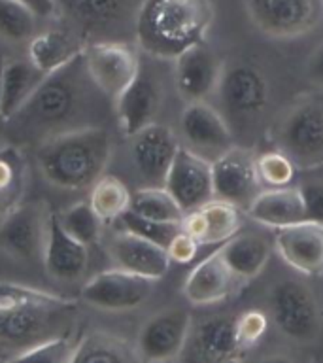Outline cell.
<instances>
[{
    "label": "cell",
    "instance_id": "obj_1",
    "mask_svg": "<svg viewBox=\"0 0 323 363\" xmlns=\"http://www.w3.org/2000/svg\"><path fill=\"white\" fill-rule=\"evenodd\" d=\"M96 85L85 68L84 51L76 59L51 74H45L27 104L11 118V130L19 136L47 140L67 130L96 125L89 121Z\"/></svg>",
    "mask_w": 323,
    "mask_h": 363
},
{
    "label": "cell",
    "instance_id": "obj_2",
    "mask_svg": "<svg viewBox=\"0 0 323 363\" xmlns=\"http://www.w3.org/2000/svg\"><path fill=\"white\" fill-rule=\"evenodd\" d=\"M76 303L44 289L0 282V357L59 337L70 325ZM8 357V359H10Z\"/></svg>",
    "mask_w": 323,
    "mask_h": 363
},
{
    "label": "cell",
    "instance_id": "obj_3",
    "mask_svg": "<svg viewBox=\"0 0 323 363\" xmlns=\"http://www.w3.org/2000/svg\"><path fill=\"white\" fill-rule=\"evenodd\" d=\"M214 21L210 0H144L136 19L138 50L159 61H174L191 45L204 42Z\"/></svg>",
    "mask_w": 323,
    "mask_h": 363
},
{
    "label": "cell",
    "instance_id": "obj_4",
    "mask_svg": "<svg viewBox=\"0 0 323 363\" xmlns=\"http://www.w3.org/2000/svg\"><path fill=\"white\" fill-rule=\"evenodd\" d=\"M112 159V136L102 125H87L44 140L38 147V164L50 184L61 189H89L106 174Z\"/></svg>",
    "mask_w": 323,
    "mask_h": 363
},
{
    "label": "cell",
    "instance_id": "obj_5",
    "mask_svg": "<svg viewBox=\"0 0 323 363\" xmlns=\"http://www.w3.org/2000/svg\"><path fill=\"white\" fill-rule=\"evenodd\" d=\"M215 108L237 140L254 138L271 110V84L266 74L249 61L225 62L215 91Z\"/></svg>",
    "mask_w": 323,
    "mask_h": 363
},
{
    "label": "cell",
    "instance_id": "obj_6",
    "mask_svg": "<svg viewBox=\"0 0 323 363\" xmlns=\"http://www.w3.org/2000/svg\"><path fill=\"white\" fill-rule=\"evenodd\" d=\"M274 147L282 150L299 170L323 167V89L291 102L274 127Z\"/></svg>",
    "mask_w": 323,
    "mask_h": 363
},
{
    "label": "cell",
    "instance_id": "obj_7",
    "mask_svg": "<svg viewBox=\"0 0 323 363\" xmlns=\"http://www.w3.org/2000/svg\"><path fill=\"white\" fill-rule=\"evenodd\" d=\"M142 2L144 0H57V10L85 45L93 42H130L135 40Z\"/></svg>",
    "mask_w": 323,
    "mask_h": 363
},
{
    "label": "cell",
    "instance_id": "obj_8",
    "mask_svg": "<svg viewBox=\"0 0 323 363\" xmlns=\"http://www.w3.org/2000/svg\"><path fill=\"white\" fill-rule=\"evenodd\" d=\"M268 311L278 331L295 342H312L322 329L316 295L299 278H283L272 286Z\"/></svg>",
    "mask_w": 323,
    "mask_h": 363
},
{
    "label": "cell",
    "instance_id": "obj_9",
    "mask_svg": "<svg viewBox=\"0 0 323 363\" xmlns=\"http://www.w3.org/2000/svg\"><path fill=\"white\" fill-rule=\"evenodd\" d=\"M246 10L251 23L268 38L291 40L319 25L323 0H246Z\"/></svg>",
    "mask_w": 323,
    "mask_h": 363
},
{
    "label": "cell",
    "instance_id": "obj_10",
    "mask_svg": "<svg viewBox=\"0 0 323 363\" xmlns=\"http://www.w3.org/2000/svg\"><path fill=\"white\" fill-rule=\"evenodd\" d=\"M181 146L198 157L214 163L221 155L237 146L231 127L208 101L189 102L180 113Z\"/></svg>",
    "mask_w": 323,
    "mask_h": 363
},
{
    "label": "cell",
    "instance_id": "obj_11",
    "mask_svg": "<svg viewBox=\"0 0 323 363\" xmlns=\"http://www.w3.org/2000/svg\"><path fill=\"white\" fill-rule=\"evenodd\" d=\"M85 68L96 89L115 101L140 68V50L132 42H93L84 48Z\"/></svg>",
    "mask_w": 323,
    "mask_h": 363
},
{
    "label": "cell",
    "instance_id": "obj_12",
    "mask_svg": "<svg viewBox=\"0 0 323 363\" xmlns=\"http://www.w3.org/2000/svg\"><path fill=\"white\" fill-rule=\"evenodd\" d=\"M163 104L164 84L161 79V74L153 67L140 61L136 78L113 101L121 133L129 138L147 125L157 123Z\"/></svg>",
    "mask_w": 323,
    "mask_h": 363
},
{
    "label": "cell",
    "instance_id": "obj_13",
    "mask_svg": "<svg viewBox=\"0 0 323 363\" xmlns=\"http://www.w3.org/2000/svg\"><path fill=\"white\" fill-rule=\"evenodd\" d=\"M191 333V312L186 306L159 311L138 331L136 350L144 363H169L180 356Z\"/></svg>",
    "mask_w": 323,
    "mask_h": 363
},
{
    "label": "cell",
    "instance_id": "obj_14",
    "mask_svg": "<svg viewBox=\"0 0 323 363\" xmlns=\"http://www.w3.org/2000/svg\"><path fill=\"white\" fill-rule=\"evenodd\" d=\"M249 147L237 146L212 163L214 197L238 210L249 208L255 197L263 191V182L257 172V161Z\"/></svg>",
    "mask_w": 323,
    "mask_h": 363
},
{
    "label": "cell",
    "instance_id": "obj_15",
    "mask_svg": "<svg viewBox=\"0 0 323 363\" xmlns=\"http://www.w3.org/2000/svg\"><path fill=\"white\" fill-rule=\"evenodd\" d=\"M130 138V159L142 187H164L169 170L181 150L180 136L169 125L152 123Z\"/></svg>",
    "mask_w": 323,
    "mask_h": 363
},
{
    "label": "cell",
    "instance_id": "obj_16",
    "mask_svg": "<svg viewBox=\"0 0 323 363\" xmlns=\"http://www.w3.org/2000/svg\"><path fill=\"white\" fill-rule=\"evenodd\" d=\"M225 61L206 42H198L172 61L174 89L181 101H208L215 95Z\"/></svg>",
    "mask_w": 323,
    "mask_h": 363
},
{
    "label": "cell",
    "instance_id": "obj_17",
    "mask_svg": "<svg viewBox=\"0 0 323 363\" xmlns=\"http://www.w3.org/2000/svg\"><path fill=\"white\" fill-rule=\"evenodd\" d=\"M155 282L157 280L138 277L115 267L87 280L81 288V299L101 311H132L152 297Z\"/></svg>",
    "mask_w": 323,
    "mask_h": 363
},
{
    "label": "cell",
    "instance_id": "obj_18",
    "mask_svg": "<svg viewBox=\"0 0 323 363\" xmlns=\"http://www.w3.org/2000/svg\"><path fill=\"white\" fill-rule=\"evenodd\" d=\"M50 210L42 203H21L0 221V248L19 261L44 257Z\"/></svg>",
    "mask_w": 323,
    "mask_h": 363
},
{
    "label": "cell",
    "instance_id": "obj_19",
    "mask_svg": "<svg viewBox=\"0 0 323 363\" xmlns=\"http://www.w3.org/2000/svg\"><path fill=\"white\" fill-rule=\"evenodd\" d=\"M164 187L183 212L200 208L215 199L212 163L181 146L170 167Z\"/></svg>",
    "mask_w": 323,
    "mask_h": 363
},
{
    "label": "cell",
    "instance_id": "obj_20",
    "mask_svg": "<svg viewBox=\"0 0 323 363\" xmlns=\"http://www.w3.org/2000/svg\"><path fill=\"white\" fill-rule=\"evenodd\" d=\"M274 252L280 259L302 277L323 274V225L305 220L278 229Z\"/></svg>",
    "mask_w": 323,
    "mask_h": 363
},
{
    "label": "cell",
    "instance_id": "obj_21",
    "mask_svg": "<svg viewBox=\"0 0 323 363\" xmlns=\"http://www.w3.org/2000/svg\"><path fill=\"white\" fill-rule=\"evenodd\" d=\"M89 246L68 235L59 221L57 212H50L47 221V237L44 246L45 272L59 282H74L84 277L89 265Z\"/></svg>",
    "mask_w": 323,
    "mask_h": 363
},
{
    "label": "cell",
    "instance_id": "obj_22",
    "mask_svg": "<svg viewBox=\"0 0 323 363\" xmlns=\"http://www.w3.org/2000/svg\"><path fill=\"white\" fill-rule=\"evenodd\" d=\"M108 252L118 269L152 280H161L172 265L166 248L125 229L113 235Z\"/></svg>",
    "mask_w": 323,
    "mask_h": 363
},
{
    "label": "cell",
    "instance_id": "obj_23",
    "mask_svg": "<svg viewBox=\"0 0 323 363\" xmlns=\"http://www.w3.org/2000/svg\"><path fill=\"white\" fill-rule=\"evenodd\" d=\"M242 210L223 201H210L200 208L189 210L180 221V229L193 237L200 246L223 244L234 237L242 227Z\"/></svg>",
    "mask_w": 323,
    "mask_h": 363
},
{
    "label": "cell",
    "instance_id": "obj_24",
    "mask_svg": "<svg viewBox=\"0 0 323 363\" xmlns=\"http://www.w3.org/2000/svg\"><path fill=\"white\" fill-rule=\"evenodd\" d=\"M237 277L221 257L220 250L206 255L200 263L193 267L183 282V297L193 306L215 305L227 299L237 286Z\"/></svg>",
    "mask_w": 323,
    "mask_h": 363
},
{
    "label": "cell",
    "instance_id": "obj_25",
    "mask_svg": "<svg viewBox=\"0 0 323 363\" xmlns=\"http://www.w3.org/2000/svg\"><path fill=\"white\" fill-rule=\"evenodd\" d=\"M249 220L266 229H283L306 220V206L299 186L266 187L246 210Z\"/></svg>",
    "mask_w": 323,
    "mask_h": 363
},
{
    "label": "cell",
    "instance_id": "obj_26",
    "mask_svg": "<svg viewBox=\"0 0 323 363\" xmlns=\"http://www.w3.org/2000/svg\"><path fill=\"white\" fill-rule=\"evenodd\" d=\"M217 250L237 280L248 282L259 277L271 259L274 237L271 238L266 233L238 231Z\"/></svg>",
    "mask_w": 323,
    "mask_h": 363
},
{
    "label": "cell",
    "instance_id": "obj_27",
    "mask_svg": "<svg viewBox=\"0 0 323 363\" xmlns=\"http://www.w3.org/2000/svg\"><path fill=\"white\" fill-rule=\"evenodd\" d=\"M84 48V40L68 27L47 28L28 40V61L40 72L51 74L76 59Z\"/></svg>",
    "mask_w": 323,
    "mask_h": 363
},
{
    "label": "cell",
    "instance_id": "obj_28",
    "mask_svg": "<svg viewBox=\"0 0 323 363\" xmlns=\"http://www.w3.org/2000/svg\"><path fill=\"white\" fill-rule=\"evenodd\" d=\"M45 78L44 72H40L33 62L21 61H6L4 74H2V96H0V119L10 121L16 118L27 101L33 96L42 79Z\"/></svg>",
    "mask_w": 323,
    "mask_h": 363
},
{
    "label": "cell",
    "instance_id": "obj_29",
    "mask_svg": "<svg viewBox=\"0 0 323 363\" xmlns=\"http://www.w3.org/2000/svg\"><path fill=\"white\" fill-rule=\"evenodd\" d=\"M242 348L237 335V318L214 316L198 328L197 352L204 362L227 363L234 362L237 352Z\"/></svg>",
    "mask_w": 323,
    "mask_h": 363
},
{
    "label": "cell",
    "instance_id": "obj_30",
    "mask_svg": "<svg viewBox=\"0 0 323 363\" xmlns=\"http://www.w3.org/2000/svg\"><path fill=\"white\" fill-rule=\"evenodd\" d=\"M70 363H144L136 346L115 335L95 331L74 346Z\"/></svg>",
    "mask_w": 323,
    "mask_h": 363
},
{
    "label": "cell",
    "instance_id": "obj_31",
    "mask_svg": "<svg viewBox=\"0 0 323 363\" xmlns=\"http://www.w3.org/2000/svg\"><path fill=\"white\" fill-rule=\"evenodd\" d=\"M27 182L28 164L21 147L16 144L0 147V221L23 203Z\"/></svg>",
    "mask_w": 323,
    "mask_h": 363
},
{
    "label": "cell",
    "instance_id": "obj_32",
    "mask_svg": "<svg viewBox=\"0 0 323 363\" xmlns=\"http://www.w3.org/2000/svg\"><path fill=\"white\" fill-rule=\"evenodd\" d=\"M130 199H132V193L127 184L113 174H102L91 186V208L95 210V214L101 218L104 225L119 221V218L130 208Z\"/></svg>",
    "mask_w": 323,
    "mask_h": 363
},
{
    "label": "cell",
    "instance_id": "obj_33",
    "mask_svg": "<svg viewBox=\"0 0 323 363\" xmlns=\"http://www.w3.org/2000/svg\"><path fill=\"white\" fill-rule=\"evenodd\" d=\"M136 214L149 220L164 221V223H180L183 210L166 191V187H140L132 193L130 208Z\"/></svg>",
    "mask_w": 323,
    "mask_h": 363
},
{
    "label": "cell",
    "instance_id": "obj_34",
    "mask_svg": "<svg viewBox=\"0 0 323 363\" xmlns=\"http://www.w3.org/2000/svg\"><path fill=\"white\" fill-rule=\"evenodd\" d=\"M59 221L64 227L68 235H72L85 246H93L98 242L102 231L101 218L91 208L89 201H79V203L68 206L62 214H59Z\"/></svg>",
    "mask_w": 323,
    "mask_h": 363
},
{
    "label": "cell",
    "instance_id": "obj_35",
    "mask_svg": "<svg viewBox=\"0 0 323 363\" xmlns=\"http://www.w3.org/2000/svg\"><path fill=\"white\" fill-rule=\"evenodd\" d=\"M36 13L19 0H0V38L25 42L34 36Z\"/></svg>",
    "mask_w": 323,
    "mask_h": 363
},
{
    "label": "cell",
    "instance_id": "obj_36",
    "mask_svg": "<svg viewBox=\"0 0 323 363\" xmlns=\"http://www.w3.org/2000/svg\"><path fill=\"white\" fill-rule=\"evenodd\" d=\"M257 172L266 187H285L291 186L297 176V164L282 152V150H266L257 157Z\"/></svg>",
    "mask_w": 323,
    "mask_h": 363
},
{
    "label": "cell",
    "instance_id": "obj_37",
    "mask_svg": "<svg viewBox=\"0 0 323 363\" xmlns=\"http://www.w3.org/2000/svg\"><path fill=\"white\" fill-rule=\"evenodd\" d=\"M74 345L67 335L51 337L38 345L28 346L16 356H11L8 363H70Z\"/></svg>",
    "mask_w": 323,
    "mask_h": 363
},
{
    "label": "cell",
    "instance_id": "obj_38",
    "mask_svg": "<svg viewBox=\"0 0 323 363\" xmlns=\"http://www.w3.org/2000/svg\"><path fill=\"white\" fill-rule=\"evenodd\" d=\"M121 225H123L125 231L135 233L138 237L146 238L149 242H155L159 246L166 248L170 244V240L174 238V235L180 231V223H164V221L149 220V218H144V216L136 214L132 210H127L121 218Z\"/></svg>",
    "mask_w": 323,
    "mask_h": 363
},
{
    "label": "cell",
    "instance_id": "obj_39",
    "mask_svg": "<svg viewBox=\"0 0 323 363\" xmlns=\"http://www.w3.org/2000/svg\"><path fill=\"white\" fill-rule=\"evenodd\" d=\"M266 316L261 311H248L237 318V335L240 345L249 346L265 335Z\"/></svg>",
    "mask_w": 323,
    "mask_h": 363
},
{
    "label": "cell",
    "instance_id": "obj_40",
    "mask_svg": "<svg viewBox=\"0 0 323 363\" xmlns=\"http://www.w3.org/2000/svg\"><path fill=\"white\" fill-rule=\"evenodd\" d=\"M306 206V220L316 221L323 225V180L322 178H310L299 184Z\"/></svg>",
    "mask_w": 323,
    "mask_h": 363
},
{
    "label": "cell",
    "instance_id": "obj_41",
    "mask_svg": "<svg viewBox=\"0 0 323 363\" xmlns=\"http://www.w3.org/2000/svg\"><path fill=\"white\" fill-rule=\"evenodd\" d=\"M198 246L200 244L195 240L193 237H189L187 233L180 231L176 233L174 238L170 240V244L166 246V254H169L170 263H178V265H187L191 263L195 257H197Z\"/></svg>",
    "mask_w": 323,
    "mask_h": 363
},
{
    "label": "cell",
    "instance_id": "obj_42",
    "mask_svg": "<svg viewBox=\"0 0 323 363\" xmlns=\"http://www.w3.org/2000/svg\"><path fill=\"white\" fill-rule=\"evenodd\" d=\"M305 76L308 84L314 85L316 89H323V42L306 59Z\"/></svg>",
    "mask_w": 323,
    "mask_h": 363
},
{
    "label": "cell",
    "instance_id": "obj_43",
    "mask_svg": "<svg viewBox=\"0 0 323 363\" xmlns=\"http://www.w3.org/2000/svg\"><path fill=\"white\" fill-rule=\"evenodd\" d=\"M19 2L30 8L38 19H50V17L59 16L57 0H19Z\"/></svg>",
    "mask_w": 323,
    "mask_h": 363
},
{
    "label": "cell",
    "instance_id": "obj_44",
    "mask_svg": "<svg viewBox=\"0 0 323 363\" xmlns=\"http://www.w3.org/2000/svg\"><path fill=\"white\" fill-rule=\"evenodd\" d=\"M259 363H293V359H289V357L283 356V354H272V356L263 357Z\"/></svg>",
    "mask_w": 323,
    "mask_h": 363
},
{
    "label": "cell",
    "instance_id": "obj_45",
    "mask_svg": "<svg viewBox=\"0 0 323 363\" xmlns=\"http://www.w3.org/2000/svg\"><path fill=\"white\" fill-rule=\"evenodd\" d=\"M4 59L0 57V96H2V74H4Z\"/></svg>",
    "mask_w": 323,
    "mask_h": 363
},
{
    "label": "cell",
    "instance_id": "obj_46",
    "mask_svg": "<svg viewBox=\"0 0 323 363\" xmlns=\"http://www.w3.org/2000/svg\"><path fill=\"white\" fill-rule=\"evenodd\" d=\"M0 363H8V359H4V357H0Z\"/></svg>",
    "mask_w": 323,
    "mask_h": 363
}]
</instances>
